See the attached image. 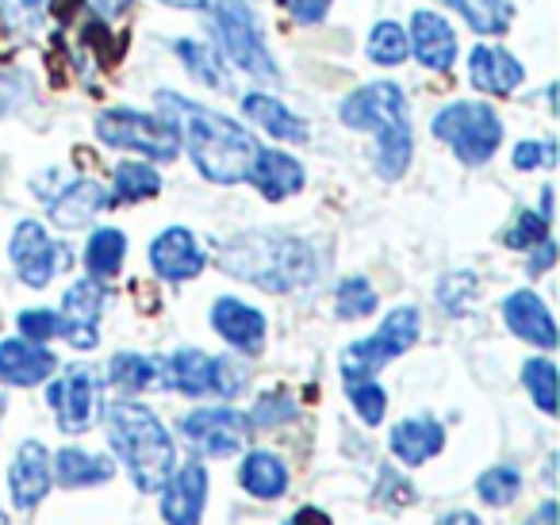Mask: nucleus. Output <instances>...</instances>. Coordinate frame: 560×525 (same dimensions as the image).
Listing matches in <instances>:
<instances>
[{"mask_svg":"<svg viewBox=\"0 0 560 525\" xmlns=\"http://www.w3.org/2000/svg\"><path fill=\"white\" fill-rule=\"evenodd\" d=\"M158 104L177 124V131H185V147L192 154V165L200 170V177H208L211 185L246 180L249 165H254L257 150H261L246 127L203 108V104L185 101L177 93H158Z\"/></svg>","mask_w":560,"mask_h":525,"instance_id":"f257e3e1","label":"nucleus"},{"mask_svg":"<svg viewBox=\"0 0 560 525\" xmlns=\"http://www.w3.org/2000/svg\"><path fill=\"white\" fill-rule=\"evenodd\" d=\"M219 269L261 292H304L319 280V257L304 238L284 231H249L219 246Z\"/></svg>","mask_w":560,"mask_h":525,"instance_id":"f03ea898","label":"nucleus"},{"mask_svg":"<svg viewBox=\"0 0 560 525\" xmlns=\"http://www.w3.org/2000/svg\"><path fill=\"white\" fill-rule=\"evenodd\" d=\"M346 127L353 131L376 135V170L384 180H396L407 173L415 154L411 139V116H407V96L396 81H376V85H361L338 108Z\"/></svg>","mask_w":560,"mask_h":525,"instance_id":"7ed1b4c3","label":"nucleus"},{"mask_svg":"<svg viewBox=\"0 0 560 525\" xmlns=\"http://www.w3.org/2000/svg\"><path fill=\"white\" fill-rule=\"evenodd\" d=\"M104 422H108L112 448H116V456L124 460V468L131 471L135 487L147 494L162 491L173 464H177V453H173L170 430L158 422L154 410L142 407V402L119 399L108 407Z\"/></svg>","mask_w":560,"mask_h":525,"instance_id":"20e7f679","label":"nucleus"},{"mask_svg":"<svg viewBox=\"0 0 560 525\" xmlns=\"http://www.w3.org/2000/svg\"><path fill=\"white\" fill-rule=\"evenodd\" d=\"M430 135L445 142L457 154V162L476 170V165L495 158L499 142H503V119L483 101H457L430 119Z\"/></svg>","mask_w":560,"mask_h":525,"instance_id":"39448f33","label":"nucleus"},{"mask_svg":"<svg viewBox=\"0 0 560 525\" xmlns=\"http://www.w3.org/2000/svg\"><path fill=\"white\" fill-rule=\"evenodd\" d=\"M96 139L112 150H135V154H147L154 162H173L180 150V131L170 116H150V112L135 108H112L101 112L93 124Z\"/></svg>","mask_w":560,"mask_h":525,"instance_id":"423d86ee","label":"nucleus"},{"mask_svg":"<svg viewBox=\"0 0 560 525\" xmlns=\"http://www.w3.org/2000/svg\"><path fill=\"white\" fill-rule=\"evenodd\" d=\"M211 32L219 39V50L238 66L242 73L257 81H277V62H272L269 47H265L261 32H257V20L249 12L246 0H215L211 9Z\"/></svg>","mask_w":560,"mask_h":525,"instance_id":"0eeeda50","label":"nucleus"},{"mask_svg":"<svg viewBox=\"0 0 560 525\" xmlns=\"http://www.w3.org/2000/svg\"><path fill=\"white\" fill-rule=\"evenodd\" d=\"M422 315L419 307H396L381 323V330L369 338L353 341L342 353V376H376L384 364H392L396 357H404L407 349L419 341Z\"/></svg>","mask_w":560,"mask_h":525,"instance_id":"6e6552de","label":"nucleus"},{"mask_svg":"<svg viewBox=\"0 0 560 525\" xmlns=\"http://www.w3.org/2000/svg\"><path fill=\"white\" fill-rule=\"evenodd\" d=\"M165 384L180 395H219V399H234L246 384V372L234 369L223 357H208L203 349H177V353L165 361Z\"/></svg>","mask_w":560,"mask_h":525,"instance_id":"1a4fd4ad","label":"nucleus"},{"mask_svg":"<svg viewBox=\"0 0 560 525\" xmlns=\"http://www.w3.org/2000/svg\"><path fill=\"white\" fill-rule=\"evenodd\" d=\"M177 430L200 456L226 460V456L242 453V445L249 441V430H254V425H249V418L242 415V410L200 407V410H192V415H180Z\"/></svg>","mask_w":560,"mask_h":525,"instance_id":"9d476101","label":"nucleus"},{"mask_svg":"<svg viewBox=\"0 0 560 525\" xmlns=\"http://www.w3.org/2000/svg\"><path fill=\"white\" fill-rule=\"evenodd\" d=\"M9 257L27 288H47L66 265H73V249L66 246V242L50 238L47 226L35 223V219H24V223L12 231Z\"/></svg>","mask_w":560,"mask_h":525,"instance_id":"9b49d317","label":"nucleus"},{"mask_svg":"<svg viewBox=\"0 0 560 525\" xmlns=\"http://www.w3.org/2000/svg\"><path fill=\"white\" fill-rule=\"evenodd\" d=\"M47 399L58 415V430L85 433L93 430L96 415H101V376L89 364H73L62 380L50 384Z\"/></svg>","mask_w":560,"mask_h":525,"instance_id":"f8f14e48","label":"nucleus"},{"mask_svg":"<svg viewBox=\"0 0 560 525\" xmlns=\"http://www.w3.org/2000/svg\"><path fill=\"white\" fill-rule=\"evenodd\" d=\"M208 502V471L200 460H188L170 471L162 483V517L170 525H200Z\"/></svg>","mask_w":560,"mask_h":525,"instance_id":"ddd939ff","label":"nucleus"},{"mask_svg":"<svg viewBox=\"0 0 560 525\" xmlns=\"http://www.w3.org/2000/svg\"><path fill=\"white\" fill-rule=\"evenodd\" d=\"M211 330L246 357H257L265 349V315L234 295H219L211 303Z\"/></svg>","mask_w":560,"mask_h":525,"instance_id":"4468645a","label":"nucleus"},{"mask_svg":"<svg viewBox=\"0 0 560 525\" xmlns=\"http://www.w3.org/2000/svg\"><path fill=\"white\" fill-rule=\"evenodd\" d=\"M150 265H154L158 277L170 280V284H185V280L203 272V249L192 231L170 226V231H162L150 242Z\"/></svg>","mask_w":560,"mask_h":525,"instance_id":"2eb2a0df","label":"nucleus"},{"mask_svg":"<svg viewBox=\"0 0 560 525\" xmlns=\"http://www.w3.org/2000/svg\"><path fill=\"white\" fill-rule=\"evenodd\" d=\"M104 288L101 280H78L70 284V292L62 295V318H66V341L78 349H93L101 341L96 334V323H101V311H104Z\"/></svg>","mask_w":560,"mask_h":525,"instance_id":"dca6fc26","label":"nucleus"},{"mask_svg":"<svg viewBox=\"0 0 560 525\" xmlns=\"http://www.w3.org/2000/svg\"><path fill=\"white\" fill-rule=\"evenodd\" d=\"M104 208H112L108 188L89 177L70 180L62 192L50 196V219H55V226H62V231H81V226L93 223Z\"/></svg>","mask_w":560,"mask_h":525,"instance_id":"f3484780","label":"nucleus"},{"mask_svg":"<svg viewBox=\"0 0 560 525\" xmlns=\"http://www.w3.org/2000/svg\"><path fill=\"white\" fill-rule=\"evenodd\" d=\"M506 330L537 349H557V323L537 292H511L503 300Z\"/></svg>","mask_w":560,"mask_h":525,"instance_id":"a211bd4d","label":"nucleus"},{"mask_svg":"<svg viewBox=\"0 0 560 525\" xmlns=\"http://www.w3.org/2000/svg\"><path fill=\"white\" fill-rule=\"evenodd\" d=\"M526 70L522 62L503 47H491V43H480V47L468 50V81H472L480 93L491 96H506L522 85Z\"/></svg>","mask_w":560,"mask_h":525,"instance_id":"6ab92c4d","label":"nucleus"},{"mask_svg":"<svg viewBox=\"0 0 560 525\" xmlns=\"http://www.w3.org/2000/svg\"><path fill=\"white\" fill-rule=\"evenodd\" d=\"M50 483H55V479H50L47 445H39V441H24L20 453H16V460H12V468H9L12 502H16L20 510L39 506V502L47 499Z\"/></svg>","mask_w":560,"mask_h":525,"instance_id":"aec40b11","label":"nucleus"},{"mask_svg":"<svg viewBox=\"0 0 560 525\" xmlns=\"http://www.w3.org/2000/svg\"><path fill=\"white\" fill-rule=\"evenodd\" d=\"M58 369V357L43 341L9 338L0 341V380L16 387H35Z\"/></svg>","mask_w":560,"mask_h":525,"instance_id":"412c9836","label":"nucleus"},{"mask_svg":"<svg viewBox=\"0 0 560 525\" xmlns=\"http://www.w3.org/2000/svg\"><path fill=\"white\" fill-rule=\"evenodd\" d=\"M246 180L257 188V192L265 196V200H289V196H296L300 188H304V165L296 162L292 154H284V150H257L254 165H249Z\"/></svg>","mask_w":560,"mask_h":525,"instance_id":"4be33fe9","label":"nucleus"},{"mask_svg":"<svg viewBox=\"0 0 560 525\" xmlns=\"http://www.w3.org/2000/svg\"><path fill=\"white\" fill-rule=\"evenodd\" d=\"M411 50L427 70L445 73L457 62V32L445 24V16L419 9L411 16Z\"/></svg>","mask_w":560,"mask_h":525,"instance_id":"5701e85b","label":"nucleus"},{"mask_svg":"<svg viewBox=\"0 0 560 525\" xmlns=\"http://www.w3.org/2000/svg\"><path fill=\"white\" fill-rule=\"evenodd\" d=\"M388 445L399 464L419 468V464H427L430 456L442 453L445 430L434 422V418H404V422H396V430H392Z\"/></svg>","mask_w":560,"mask_h":525,"instance_id":"b1692460","label":"nucleus"},{"mask_svg":"<svg viewBox=\"0 0 560 525\" xmlns=\"http://www.w3.org/2000/svg\"><path fill=\"white\" fill-rule=\"evenodd\" d=\"M242 112H246V116L254 119L257 127H265L272 139H280V142H307V124H304V119H300L292 108H284L280 101H272V96H265V93L242 96Z\"/></svg>","mask_w":560,"mask_h":525,"instance_id":"393cba45","label":"nucleus"},{"mask_svg":"<svg viewBox=\"0 0 560 525\" xmlns=\"http://www.w3.org/2000/svg\"><path fill=\"white\" fill-rule=\"evenodd\" d=\"M238 483H242V491H249L254 499H265V502L280 499V494L289 491V468H284L280 456L257 448V453H249L246 460H242Z\"/></svg>","mask_w":560,"mask_h":525,"instance_id":"a878e982","label":"nucleus"},{"mask_svg":"<svg viewBox=\"0 0 560 525\" xmlns=\"http://www.w3.org/2000/svg\"><path fill=\"white\" fill-rule=\"evenodd\" d=\"M58 483L62 487H96V483H108L116 476V464L108 456H96V453H85L78 445H66L62 453L55 456V471Z\"/></svg>","mask_w":560,"mask_h":525,"instance_id":"bb28decb","label":"nucleus"},{"mask_svg":"<svg viewBox=\"0 0 560 525\" xmlns=\"http://www.w3.org/2000/svg\"><path fill=\"white\" fill-rule=\"evenodd\" d=\"M108 380L124 392H147V387L165 384V361L147 353H116L108 364Z\"/></svg>","mask_w":560,"mask_h":525,"instance_id":"cd10ccee","label":"nucleus"},{"mask_svg":"<svg viewBox=\"0 0 560 525\" xmlns=\"http://www.w3.org/2000/svg\"><path fill=\"white\" fill-rule=\"evenodd\" d=\"M124 254H127L124 231H116V226L93 231V238H89V246H85V265H89V272H93V280L116 277L119 265H124Z\"/></svg>","mask_w":560,"mask_h":525,"instance_id":"c85d7f7f","label":"nucleus"},{"mask_svg":"<svg viewBox=\"0 0 560 525\" xmlns=\"http://www.w3.org/2000/svg\"><path fill=\"white\" fill-rule=\"evenodd\" d=\"M162 192V177L154 165L147 162H124L116 165V188H112V203H139Z\"/></svg>","mask_w":560,"mask_h":525,"instance_id":"c756f323","label":"nucleus"},{"mask_svg":"<svg viewBox=\"0 0 560 525\" xmlns=\"http://www.w3.org/2000/svg\"><path fill=\"white\" fill-rule=\"evenodd\" d=\"M450 9L468 20V27L480 35H503L514 20L511 0H450Z\"/></svg>","mask_w":560,"mask_h":525,"instance_id":"7c9ffc66","label":"nucleus"},{"mask_svg":"<svg viewBox=\"0 0 560 525\" xmlns=\"http://www.w3.org/2000/svg\"><path fill=\"white\" fill-rule=\"evenodd\" d=\"M342 384H346V395H350L353 410L361 415V422L381 425L384 410H388V395L376 384V376H342Z\"/></svg>","mask_w":560,"mask_h":525,"instance_id":"2f4dec72","label":"nucleus"},{"mask_svg":"<svg viewBox=\"0 0 560 525\" xmlns=\"http://www.w3.org/2000/svg\"><path fill=\"white\" fill-rule=\"evenodd\" d=\"M522 384L534 395L541 415H557V364L549 357H534V361L522 364Z\"/></svg>","mask_w":560,"mask_h":525,"instance_id":"473e14b6","label":"nucleus"},{"mask_svg":"<svg viewBox=\"0 0 560 525\" xmlns=\"http://www.w3.org/2000/svg\"><path fill=\"white\" fill-rule=\"evenodd\" d=\"M173 50H177L180 66H185V70L192 73L200 85H211V89L223 85V66H219L215 50H208L203 43H196V39H177V43H173Z\"/></svg>","mask_w":560,"mask_h":525,"instance_id":"72a5a7b5","label":"nucleus"},{"mask_svg":"<svg viewBox=\"0 0 560 525\" xmlns=\"http://www.w3.org/2000/svg\"><path fill=\"white\" fill-rule=\"evenodd\" d=\"M407 50H411V43H407V32L396 20H381V24L369 32V58H373V62L399 66V62H407Z\"/></svg>","mask_w":560,"mask_h":525,"instance_id":"f704fd0d","label":"nucleus"},{"mask_svg":"<svg viewBox=\"0 0 560 525\" xmlns=\"http://www.w3.org/2000/svg\"><path fill=\"white\" fill-rule=\"evenodd\" d=\"M50 0H0V24L12 35H35L47 24Z\"/></svg>","mask_w":560,"mask_h":525,"instance_id":"c9c22d12","label":"nucleus"},{"mask_svg":"<svg viewBox=\"0 0 560 525\" xmlns=\"http://www.w3.org/2000/svg\"><path fill=\"white\" fill-rule=\"evenodd\" d=\"M376 303H381V295L373 292V284H369L365 277H350L338 284V318H346V323H353V318H369L376 311Z\"/></svg>","mask_w":560,"mask_h":525,"instance_id":"e433bc0d","label":"nucleus"},{"mask_svg":"<svg viewBox=\"0 0 560 525\" xmlns=\"http://www.w3.org/2000/svg\"><path fill=\"white\" fill-rule=\"evenodd\" d=\"M476 491H480V499L488 502V506H511L522 491V476L514 468H506V464L503 468H488L476 479Z\"/></svg>","mask_w":560,"mask_h":525,"instance_id":"4c0bfd02","label":"nucleus"},{"mask_svg":"<svg viewBox=\"0 0 560 525\" xmlns=\"http://www.w3.org/2000/svg\"><path fill=\"white\" fill-rule=\"evenodd\" d=\"M549 223H552V219H545L541 211H522L518 223L503 234V242L511 249H534L537 242L549 238Z\"/></svg>","mask_w":560,"mask_h":525,"instance_id":"58836bf2","label":"nucleus"},{"mask_svg":"<svg viewBox=\"0 0 560 525\" xmlns=\"http://www.w3.org/2000/svg\"><path fill=\"white\" fill-rule=\"evenodd\" d=\"M20 330H24L27 341L66 338V318H62V311H24V315H20Z\"/></svg>","mask_w":560,"mask_h":525,"instance_id":"ea45409f","label":"nucleus"},{"mask_svg":"<svg viewBox=\"0 0 560 525\" xmlns=\"http://www.w3.org/2000/svg\"><path fill=\"white\" fill-rule=\"evenodd\" d=\"M472 288H476L472 272H450V277L438 284V300H442V307L450 311V315H460L468 295H472Z\"/></svg>","mask_w":560,"mask_h":525,"instance_id":"a19ab883","label":"nucleus"},{"mask_svg":"<svg viewBox=\"0 0 560 525\" xmlns=\"http://www.w3.org/2000/svg\"><path fill=\"white\" fill-rule=\"evenodd\" d=\"M296 415V407H292L289 399H284V392H265L261 399H257V407L249 410V425H277V422H284V418H292Z\"/></svg>","mask_w":560,"mask_h":525,"instance_id":"79ce46f5","label":"nucleus"},{"mask_svg":"<svg viewBox=\"0 0 560 525\" xmlns=\"http://www.w3.org/2000/svg\"><path fill=\"white\" fill-rule=\"evenodd\" d=\"M32 93V78L27 73H0V116L27 101Z\"/></svg>","mask_w":560,"mask_h":525,"instance_id":"37998d69","label":"nucleus"},{"mask_svg":"<svg viewBox=\"0 0 560 525\" xmlns=\"http://www.w3.org/2000/svg\"><path fill=\"white\" fill-rule=\"evenodd\" d=\"M280 9L289 12L296 24H323L327 20V12H330V0H277Z\"/></svg>","mask_w":560,"mask_h":525,"instance_id":"c03bdc74","label":"nucleus"},{"mask_svg":"<svg viewBox=\"0 0 560 525\" xmlns=\"http://www.w3.org/2000/svg\"><path fill=\"white\" fill-rule=\"evenodd\" d=\"M557 162V150L552 142H518L514 147V170H537V165Z\"/></svg>","mask_w":560,"mask_h":525,"instance_id":"a18cd8bd","label":"nucleus"},{"mask_svg":"<svg viewBox=\"0 0 560 525\" xmlns=\"http://www.w3.org/2000/svg\"><path fill=\"white\" fill-rule=\"evenodd\" d=\"M381 502H388V506H407V502H415L411 483H404L396 471L384 468L381 471Z\"/></svg>","mask_w":560,"mask_h":525,"instance_id":"49530a36","label":"nucleus"},{"mask_svg":"<svg viewBox=\"0 0 560 525\" xmlns=\"http://www.w3.org/2000/svg\"><path fill=\"white\" fill-rule=\"evenodd\" d=\"M552 261H557V246H552V238L537 242V254H529V277L552 269Z\"/></svg>","mask_w":560,"mask_h":525,"instance_id":"de8ad7c7","label":"nucleus"},{"mask_svg":"<svg viewBox=\"0 0 560 525\" xmlns=\"http://www.w3.org/2000/svg\"><path fill=\"white\" fill-rule=\"evenodd\" d=\"M526 525H557V502H541V506L529 514V522Z\"/></svg>","mask_w":560,"mask_h":525,"instance_id":"09e8293b","label":"nucleus"},{"mask_svg":"<svg viewBox=\"0 0 560 525\" xmlns=\"http://www.w3.org/2000/svg\"><path fill=\"white\" fill-rule=\"evenodd\" d=\"M93 4H96V12H101V16H108V20L124 16V12L131 9V0H93Z\"/></svg>","mask_w":560,"mask_h":525,"instance_id":"8fccbe9b","label":"nucleus"},{"mask_svg":"<svg viewBox=\"0 0 560 525\" xmlns=\"http://www.w3.org/2000/svg\"><path fill=\"white\" fill-rule=\"evenodd\" d=\"M292 525H330V517L323 514V510H315V506H304L296 517H292Z\"/></svg>","mask_w":560,"mask_h":525,"instance_id":"3c124183","label":"nucleus"},{"mask_svg":"<svg viewBox=\"0 0 560 525\" xmlns=\"http://www.w3.org/2000/svg\"><path fill=\"white\" fill-rule=\"evenodd\" d=\"M442 525H480V517L468 514V510H453V514L442 517Z\"/></svg>","mask_w":560,"mask_h":525,"instance_id":"603ef678","label":"nucleus"},{"mask_svg":"<svg viewBox=\"0 0 560 525\" xmlns=\"http://www.w3.org/2000/svg\"><path fill=\"white\" fill-rule=\"evenodd\" d=\"M165 4H177V9H208V0H165Z\"/></svg>","mask_w":560,"mask_h":525,"instance_id":"864d4df0","label":"nucleus"},{"mask_svg":"<svg viewBox=\"0 0 560 525\" xmlns=\"http://www.w3.org/2000/svg\"><path fill=\"white\" fill-rule=\"evenodd\" d=\"M4 407H9V399H4V392H0V415H4Z\"/></svg>","mask_w":560,"mask_h":525,"instance_id":"5fc2aeb1","label":"nucleus"},{"mask_svg":"<svg viewBox=\"0 0 560 525\" xmlns=\"http://www.w3.org/2000/svg\"><path fill=\"white\" fill-rule=\"evenodd\" d=\"M0 525H9V517H4V510H0Z\"/></svg>","mask_w":560,"mask_h":525,"instance_id":"6e6d98bb","label":"nucleus"}]
</instances>
